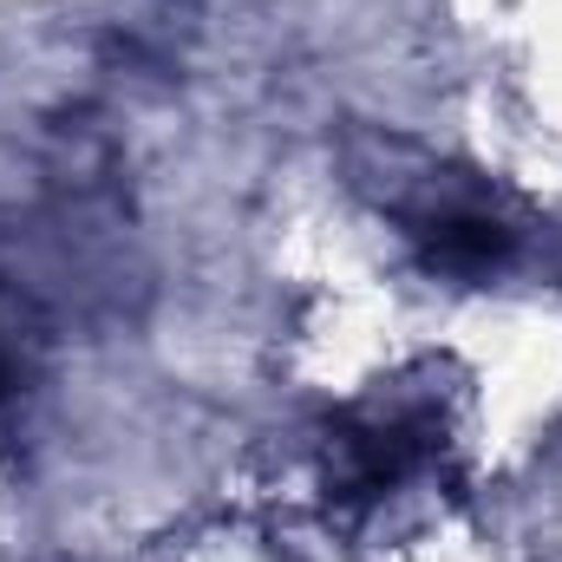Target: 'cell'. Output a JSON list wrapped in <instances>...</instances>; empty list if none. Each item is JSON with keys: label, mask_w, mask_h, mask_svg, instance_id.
Wrapping results in <instances>:
<instances>
[{"label": "cell", "mask_w": 562, "mask_h": 562, "mask_svg": "<svg viewBox=\"0 0 562 562\" xmlns=\"http://www.w3.org/2000/svg\"><path fill=\"white\" fill-rule=\"evenodd\" d=\"M419 236H425V262L445 269V276H484L510 256V229L497 216H471V210L425 223Z\"/></svg>", "instance_id": "cell-1"}]
</instances>
